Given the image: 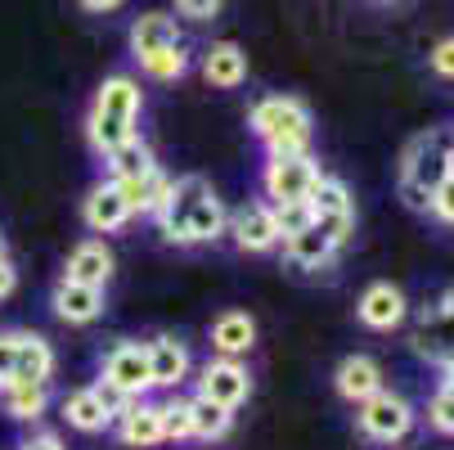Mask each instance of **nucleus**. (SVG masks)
<instances>
[{
  "label": "nucleus",
  "instance_id": "obj_33",
  "mask_svg": "<svg viewBox=\"0 0 454 450\" xmlns=\"http://www.w3.org/2000/svg\"><path fill=\"white\" fill-rule=\"evenodd\" d=\"M315 230L329 239L333 248H342L356 234V212H329V217H315Z\"/></svg>",
  "mask_w": 454,
  "mask_h": 450
},
{
  "label": "nucleus",
  "instance_id": "obj_8",
  "mask_svg": "<svg viewBox=\"0 0 454 450\" xmlns=\"http://www.w3.org/2000/svg\"><path fill=\"white\" fill-rule=\"evenodd\" d=\"M117 437L126 446H136V450H153L162 446V401H149V397H136L131 406H126L117 419H113Z\"/></svg>",
  "mask_w": 454,
  "mask_h": 450
},
{
  "label": "nucleus",
  "instance_id": "obj_41",
  "mask_svg": "<svg viewBox=\"0 0 454 450\" xmlns=\"http://www.w3.org/2000/svg\"><path fill=\"white\" fill-rule=\"evenodd\" d=\"M10 360H14V334H0V388L10 383Z\"/></svg>",
  "mask_w": 454,
  "mask_h": 450
},
{
  "label": "nucleus",
  "instance_id": "obj_5",
  "mask_svg": "<svg viewBox=\"0 0 454 450\" xmlns=\"http://www.w3.org/2000/svg\"><path fill=\"white\" fill-rule=\"evenodd\" d=\"M315 180H319V162L310 154H284L262 167V189L270 203H306Z\"/></svg>",
  "mask_w": 454,
  "mask_h": 450
},
{
  "label": "nucleus",
  "instance_id": "obj_26",
  "mask_svg": "<svg viewBox=\"0 0 454 450\" xmlns=\"http://www.w3.org/2000/svg\"><path fill=\"white\" fill-rule=\"evenodd\" d=\"M333 252H338V248L324 239L315 225L301 230V234H293V239H284V257H288L297 271H324V266L333 262Z\"/></svg>",
  "mask_w": 454,
  "mask_h": 450
},
{
  "label": "nucleus",
  "instance_id": "obj_40",
  "mask_svg": "<svg viewBox=\"0 0 454 450\" xmlns=\"http://www.w3.org/2000/svg\"><path fill=\"white\" fill-rule=\"evenodd\" d=\"M14 288H19V271H14L10 257H0V302H5Z\"/></svg>",
  "mask_w": 454,
  "mask_h": 450
},
{
  "label": "nucleus",
  "instance_id": "obj_24",
  "mask_svg": "<svg viewBox=\"0 0 454 450\" xmlns=\"http://www.w3.org/2000/svg\"><path fill=\"white\" fill-rule=\"evenodd\" d=\"M225 208H221V199H216V189H207V194L189 208V217H184V230H180V243H207V239H221L225 234Z\"/></svg>",
  "mask_w": 454,
  "mask_h": 450
},
{
  "label": "nucleus",
  "instance_id": "obj_4",
  "mask_svg": "<svg viewBox=\"0 0 454 450\" xmlns=\"http://www.w3.org/2000/svg\"><path fill=\"white\" fill-rule=\"evenodd\" d=\"M356 423H360V432L369 437V441H382V446H392V441H401L410 428H414V406L401 397V392H373L369 401H360V410H356Z\"/></svg>",
  "mask_w": 454,
  "mask_h": 450
},
{
  "label": "nucleus",
  "instance_id": "obj_12",
  "mask_svg": "<svg viewBox=\"0 0 454 450\" xmlns=\"http://www.w3.org/2000/svg\"><path fill=\"white\" fill-rule=\"evenodd\" d=\"M113 248L104 239H82L73 252H68V266H63V280L73 284H90V288H108L113 280Z\"/></svg>",
  "mask_w": 454,
  "mask_h": 450
},
{
  "label": "nucleus",
  "instance_id": "obj_18",
  "mask_svg": "<svg viewBox=\"0 0 454 450\" xmlns=\"http://www.w3.org/2000/svg\"><path fill=\"white\" fill-rule=\"evenodd\" d=\"M414 351L427 360V365H454V329H450V320L436 311V306H427L423 315H419V329H414Z\"/></svg>",
  "mask_w": 454,
  "mask_h": 450
},
{
  "label": "nucleus",
  "instance_id": "obj_7",
  "mask_svg": "<svg viewBox=\"0 0 454 450\" xmlns=\"http://www.w3.org/2000/svg\"><path fill=\"white\" fill-rule=\"evenodd\" d=\"M252 392V374L243 360H225V356H212L199 374V397L225 406V410H239Z\"/></svg>",
  "mask_w": 454,
  "mask_h": 450
},
{
  "label": "nucleus",
  "instance_id": "obj_46",
  "mask_svg": "<svg viewBox=\"0 0 454 450\" xmlns=\"http://www.w3.org/2000/svg\"><path fill=\"white\" fill-rule=\"evenodd\" d=\"M0 257H5V234H0Z\"/></svg>",
  "mask_w": 454,
  "mask_h": 450
},
{
  "label": "nucleus",
  "instance_id": "obj_13",
  "mask_svg": "<svg viewBox=\"0 0 454 450\" xmlns=\"http://www.w3.org/2000/svg\"><path fill=\"white\" fill-rule=\"evenodd\" d=\"M230 234L243 252H270L279 243V230H275V217H270V203H243L230 221Z\"/></svg>",
  "mask_w": 454,
  "mask_h": 450
},
{
  "label": "nucleus",
  "instance_id": "obj_29",
  "mask_svg": "<svg viewBox=\"0 0 454 450\" xmlns=\"http://www.w3.org/2000/svg\"><path fill=\"white\" fill-rule=\"evenodd\" d=\"M306 208H310V217H329V212H356L347 180H338V176H324V171H319V180L310 185Z\"/></svg>",
  "mask_w": 454,
  "mask_h": 450
},
{
  "label": "nucleus",
  "instance_id": "obj_32",
  "mask_svg": "<svg viewBox=\"0 0 454 450\" xmlns=\"http://www.w3.org/2000/svg\"><path fill=\"white\" fill-rule=\"evenodd\" d=\"M193 437V423H189V401L171 397L162 401V441H189Z\"/></svg>",
  "mask_w": 454,
  "mask_h": 450
},
{
  "label": "nucleus",
  "instance_id": "obj_38",
  "mask_svg": "<svg viewBox=\"0 0 454 450\" xmlns=\"http://www.w3.org/2000/svg\"><path fill=\"white\" fill-rule=\"evenodd\" d=\"M90 388H95V397L104 401V410H108L113 419H117V414H121L126 406H131V397H121V392L113 388V383H108V378H99V383H90Z\"/></svg>",
  "mask_w": 454,
  "mask_h": 450
},
{
  "label": "nucleus",
  "instance_id": "obj_43",
  "mask_svg": "<svg viewBox=\"0 0 454 450\" xmlns=\"http://www.w3.org/2000/svg\"><path fill=\"white\" fill-rule=\"evenodd\" d=\"M436 311H441V315L450 320V329H454V288H445V297L436 302Z\"/></svg>",
  "mask_w": 454,
  "mask_h": 450
},
{
  "label": "nucleus",
  "instance_id": "obj_37",
  "mask_svg": "<svg viewBox=\"0 0 454 450\" xmlns=\"http://www.w3.org/2000/svg\"><path fill=\"white\" fill-rule=\"evenodd\" d=\"M221 5L225 0H176V14H184V19H216L221 14Z\"/></svg>",
  "mask_w": 454,
  "mask_h": 450
},
{
  "label": "nucleus",
  "instance_id": "obj_27",
  "mask_svg": "<svg viewBox=\"0 0 454 450\" xmlns=\"http://www.w3.org/2000/svg\"><path fill=\"white\" fill-rule=\"evenodd\" d=\"M108 180H136V176H149L153 167H158V158H153V149L136 136V140H126V145H117L108 158Z\"/></svg>",
  "mask_w": 454,
  "mask_h": 450
},
{
  "label": "nucleus",
  "instance_id": "obj_20",
  "mask_svg": "<svg viewBox=\"0 0 454 450\" xmlns=\"http://www.w3.org/2000/svg\"><path fill=\"white\" fill-rule=\"evenodd\" d=\"M256 343V325H252V315L247 311H225L216 315V325H212V351L225 356V360H243Z\"/></svg>",
  "mask_w": 454,
  "mask_h": 450
},
{
  "label": "nucleus",
  "instance_id": "obj_45",
  "mask_svg": "<svg viewBox=\"0 0 454 450\" xmlns=\"http://www.w3.org/2000/svg\"><path fill=\"white\" fill-rule=\"evenodd\" d=\"M445 176H454V140H450V149H445Z\"/></svg>",
  "mask_w": 454,
  "mask_h": 450
},
{
  "label": "nucleus",
  "instance_id": "obj_22",
  "mask_svg": "<svg viewBox=\"0 0 454 450\" xmlns=\"http://www.w3.org/2000/svg\"><path fill=\"white\" fill-rule=\"evenodd\" d=\"M0 406L14 423H36L50 410V383H5L0 388Z\"/></svg>",
  "mask_w": 454,
  "mask_h": 450
},
{
  "label": "nucleus",
  "instance_id": "obj_14",
  "mask_svg": "<svg viewBox=\"0 0 454 450\" xmlns=\"http://www.w3.org/2000/svg\"><path fill=\"white\" fill-rule=\"evenodd\" d=\"M145 347H149V378H153V388L176 392L180 383L189 378V369H193L189 347H184V343H176L171 334H158V338H153V343H145Z\"/></svg>",
  "mask_w": 454,
  "mask_h": 450
},
{
  "label": "nucleus",
  "instance_id": "obj_15",
  "mask_svg": "<svg viewBox=\"0 0 454 450\" xmlns=\"http://www.w3.org/2000/svg\"><path fill=\"white\" fill-rule=\"evenodd\" d=\"M212 189V180L207 176H180V180H171V194H167V203H162V212H158V225H162V234L171 239V243H180V230H184V217H189V208L199 203L203 194Z\"/></svg>",
  "mask_w": 454,
  "mask_h": 450
},
{
  "label": "nucleus",
  "instance_id": "obj_25",
  "mask_svg": "<svg viewBox=\"0 0 454 450\" xmlns=\"http://www.w3.org/2000/svg\"><path fill=\"white\" fill-rule=\"evenodd\" d=\"M167 45H180V28H176L171 14H140L131 23V54L136 59H149Z\"/></svg>",
  "mask_w": 454,
  "mask_h": 450
},
{
  "label": "nucleus",
  "instance_id": "obj_28",
  "mask_svg": "<svg viewBox=\"0 0 454 450\" xmlns=\"http://www.w3.org/2000/svg\"><path fill=\"white\" fill-rule=\"evenodd\" d=\"M189 423H193V437L199 441H221L230 432V423H234V410H225V406L193 392L189 397Z\"/></svg>",
  "mask_w": 454,
  "mask_h": 450
},
{
  "label": "nucleus",
  "instance_id": "obj_6",
  "mask_svg": "<svg viewBox=\"0 0 454 450\" xmlns=\"http://www.w3.org/2000/svg\"><path fill=\"white\" fill-rule=\"evenodd\" d=\"M99 378H108L121 397H149L153 392V378H149V347L145 343H117L108 356H104V369Z\"/></svg>",
  "mask_w": 454,
  "mask_h": 450
},
{
  "label": "nucleus",
  "instance_id": "obj_36",
  "mask_svg": "<svg viewBox=\"0 0 454 450\" xmlns=\"http://www.w3.org/2000/svg\"><path fill=\"white\" fill-rule=\"evenodd\" d=\"M427 63H432V73H436V77H450V82H454V36L436 41L432 54H427Z\"/></svg>",
  "mask_w": 454,
  "mask_h": 450
},
{
  "label": "nucleus",
  "instance_id": "obj_34",
  "mask_svg": "<svg viewBox=\"0 0 454 450\" xmlns=\"http://www.w3.org/2000/svg\"><path fill=\"white\" fill-rule=\"evenodd\" d=\"M427 423H432L436 432H445V437H454V397H445V392H436V397L427 401Z\"/></svg>",
  "mask_w": 454,
  "mask_h": 450
},
{
  "label": "nucleus",
  "instance_id": "obj_17",
  "mask_svg": "<svg viewBox=\"0 0 454 450\" xmlns=\"http://www.w3.org/2000/svg\"><path fill=\"white\" fill-rule=\"evenodd\" d=\"M333 388H338L342 401L360 406V401H369L373 392H382V365H378L373 356H347V360L338 365V374H333Z\"/></svg>",
  "mask_w": 454,
  "mask_h": 450
},
{
  "label": "nucleus",
  "instance_id": "obj_30",
  "mask_svg": "<svg viewBox=\"0 0 454 450\" xmlns=\"http://www.w3.org/2000/svg\"><path fill=\"white\" fill-rule=\"evenodd\" d=\"M140 68H145L153 82H180V77L189 73V45H184V41H180V45H167V50L140 59Z\"/></svg>",
  "mask_w": 454,
  "mask_h": 450
},
{
  "label": "nucleus",
  "instance_id": "obj_47",
  "mask_svg": "<svg viewBox=\"0 0 454 450\" xmlns=\"http://www.w3.org/2000/svg\"><path fill=\"white\" fill-rule=\"evenodd\" d=\"M387 5H396V0H387Z\"/></svg>",
  "mask_w": 454,
  "mask_h": 450
},
{
  "label": "nucleus",
  "instance_id": "obj_31",
  "mask_svg": "<svg viewBox=\"0 0 454 450\" xmlns=\"http://www.w3.org/2000/svg\"><path fill=\"white\" fill-rule=\"evenodd\" d=\"M270 217H275V230H279V243L315 225V217H310V208H306V203H270Z\"/></svg>",
  "mask_w": 454,
  "mask_h": 450
},
{
  "label": "nucleus",
  "instance_id": "obj_44",
  "mask_svg": "<svg viewBox=\"0 0 454 450\" xmlns=\"http://www.w3.org/2000/svg\"><path fill=\"white\" fill-rule=\"evenodd\" d=\"M441 392H445V397H454V365H445V369H441Z\"/></svg>",
  "mask_w": 454,
  "mask_h": 450
},
{
  "label": "nucleus",
  "instance_id": "obj_21",
  "mask_svg": "<svg viewBox=\"0 0 454 450\" xmlns=\"http://www.w3.org/2000/svg\"><path fill=\"white\" fill-rule=\"evenodd\" d=\"M203 77L207 86H221V91H234L247 82V54L234 45V41H216L207 54H203Z\"/></svg>",
  "mask_w": 454,
  "mask_h": 450
},
{
  "label": "nucleus",
  "instance_id": "obj_19",
  "mask_svg": "<svg viewBox=\"0 0 454 450\" xmlns=\"http://www.w3.org/2000/svg\"><path fill=\"white\" fill-rule=\"evenodd\" d=\"M121 189L126 208H131V217H158L167 194H171V176L162 167H153L149 176H136V180H113Z\"/></svg>",
  "mask_w": 454,
  "mask_h": 450
},
{
  "label": "nucleus",
  "instance_id": "obj_3",
  "mask_svg": "<svg viewBox=\"0 0 454 450\" xmlns=\"http://www.w3.org/2000/svg\"><path fill=\"white\" fill-rule=\"evenodd\" d=\"M454 136L445 131H427L419 140H410V149L401 154V199L414 212H427L432 189L445 180V149Z\"/></svg>",
  "mask_w": 454,
  "mask_h": 450
},
{
  "label": "nucleus",
  "instance_id": "obj_10",
  "mask_svg": "<svg viewBox=\"0 0 454 450\" xmlns=\"http://www.w3.org/2000/svg\"><path fill=\"white\" fill-rule=\"evenodd\" d=\"M356 315H360V325L387 334V329H396L401 320L410 315V302H405V293L396 284H369L360 293V302H356Z\"/></svg>",
  "mask_w": 454,
  "mask_h": 450
},
{
  "label": "nucleus",
  "instance_id": "obj_35",
  "mask_svg": "<svg viewBox=\"0 0 454 450\" xmlns=\"http://www.w3.org/2000/svg\"><path fill=\"white\" fill-rule=\"evenodd\" d=\"M427 212L441 217L445 225H454V176H445L436 189H432V199H427Z\"/></svg>",
  "mask_w": 454,
  "mask_h": 450
},
{
  "label": "nucleus",
  "instance_id": "obj_23",
  "mask_svg": "<svg viewBox=\"0 0 454 450\" xmlns=\"http://www.w3.org/2000/svg\"><path fill=\"white\" fill-rule=\"evenodd\" d=\"M59 410H63V419H68V428H77V432H104V428H113V414L104 410V401L95 397V388H73L68 397L59 401Z\"/></svg>",
  "mask_w": 454,
  "mask_h": 450
},
{
  "label": "nucleus",
  "instance_id": "obj_39",
  "mask_svg": "<svg viewBox=\"0 0 454 450\" xmlns=\"http://www.w3.org/2000/svg\"><path fill=\"white\" fill-rule=\"evenodd\" d=\"M19 450H63V441L54 432H32V437L19 441Z\"/></svg>",
  "mask_w": 454,
  "mask_h": 450
},
{
  "label": "nucleus",
  "instance_id": "obj_11",
  "mask_svg": "<svg viewBox=\"0 0 454 450\" xmlns=\"http://www.w3.org/2000/svg\"><path fill=\"white\" fill-rule=\"evenodd\" d=\"M50 306L63 325H95L104 315V288H90V284H73V280H59L54 293H50Z\"/></svg>",
  "mask_w": 454,
  "mask_h": 450
},
{
  "label": "nucleus",
  "instance_id": "obj_2",
  "mask_svg": "<svg viewBox=\"0 0 454 450\" xmlns=\"http://www.w3.org/2000/svg\"><path fill=\"white\" fill-rule=\"evenodd\" d=\"M252 136L266 145L270 158L284 154H310V108L297 95H266L247 113Z\"/></svg>",
  "mask_w": 454,
  "mask_h": 450
},
{
  "label": "nucleus",
  "instance_id": "obj_1",
  "mask_svg": "<svg viewBox=\"0 0 454 450\" xmlns=\"http://www.w3.org/2000/svg\"><path fill=\"white\" fill-rule=\"evenodd\" d=\"M140 113H145V91H140V82L126 77V73L108 77V82L99 86L95 104H90V117H86L90 149H95L99 158H108L117 145L136 140V136H140V131H136Z\"/></svg>",
  "mask_w": 454,
  "mask_h": 450
},
{
  "label": "nucleus",
  "instance_id": "obj_16",
  "mask_svg": "<svg viewBox=\"0 0 454 450\" xmlns=\"http://www.w3.org/2000/svg\"><path fill=\"white\" fill-rule=\"evenodd\" d=\"M54 378V347L41 334H14L10 383H50Z\"/></svg>",
  "mask_w": 454,
  "mask_h": 450
},
{
  "label": "nucleus",
  "instance_id": "obj_42",
  "mask_svg": "<svg viewBox=\"0 0 454 450\" xmlns=\"http://www.w3.org/2000/svg\"><path fill=\"white\" fill-rule=\"evenodd\" d=\"M117 5H121V0H82V10H86V14H113Z\"/></svg>",
  "mask_w": 454,
  "mask_h": 450
},
{
  "label": "nucleus",
  "instance_id": "obj_9",
  "mask_svg": "<svg viewBox=\"0 0 454 450\" xmlns=\"http://www.w3.org/2000/svg\"><path fill=\"white\" fill-rule=\"evenodd\" d=\"M82 221L95 234H117L126 221H131V208H126L121 189L113 180H99V185H90V194L82 199Z\"/></svg>",
  "mask_w": 454,
  "mask_h": 450
}]
</instances>
